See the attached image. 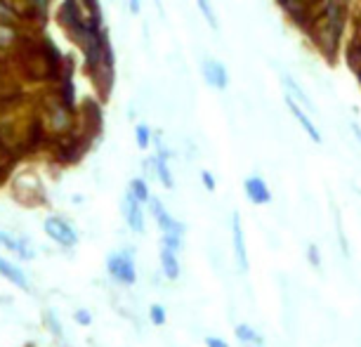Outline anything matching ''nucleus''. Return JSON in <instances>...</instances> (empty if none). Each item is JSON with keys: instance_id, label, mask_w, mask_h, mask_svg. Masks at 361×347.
<instances>
[{"instance_id": "1", "label": "nucleus", "mask_w": 361, "mask_h": 347, "mask_svg": "<svg viewBox=\"0 0 361 347\" xmlns=\"http://www.w3.org/2000/svg\"><path fill=\"white\" fill-rule=\"evenodd\" d=\"M343 26H345V0H331L329 8L314 19V26H312V38H314L319 50L331 62L336 59L340 36H343Z\"/></svg>"}, {"instance_id": "2", "label": "nucleus", "mask_w": 361, "mask_h": 347, "mask_svg": "<svg viewBox=\"0 0 361 347\" xmlns=\"http://www.w3.org/2000/svg\"><path fill=\"white\" fill-rule=\"evenodd\" d=\"M106 272L111 274L116 281L123 286H133L137 281V269H135V260L133 255L128 253H111L106 257Z\"/></svg>"}, {"instance_id": "16", "label": "nucleus", "mask_w": 361, "mask_h": 347, "mask_svg": "<svg viewBox=\"0 0 361 347\" xmlns=\"http://www.w3.org/2000/svg\"><path fill=\"white\" fill-rule=\"evenodd\" d=\"M130 192L135 194V199H137L140 203H149V201H152V196H149V187H147V182L142 180V178L130 182Z\"/></svg>"}, {"instance_id": "27", "label": "nucleus", "mask_w": 361, "mask_h": 347, "mask_svg": "<svg viewBox=\"0 0 361 347\" xmlns=\"http://www.w3.org/2000/svg\"><path fill=\"white\" fill-rule=\"evenodd\" d=\"M352 130H354V135H357V140L361 142V128H359V123H352Z\"/></svg>"}, {"instance_id": "19", "label": "nucleus", "mask_w": 361, "mask_h": 347, "mask_svg": "<svg viewBox=\"0 0 361 347\" xmlns=\"http://www.w3.org/2000/svg\"><path fill=\"white\" fill-rule=\"evenodd\" d=\"M149 319H152L154 326L166 324V310H163V305H152V308H149Z\"/></svg>"}, {"instance_id": "20", "label": "nucleus", "mask_w": 361, "mask_h": 347, "mask_svg": "<svg viewBox=\"0 0 361 347\" xmlns=\"http://www.w3.org/2000/svg\"><path fill=\"white\" fill-rule=\"evenodd\" d=\"M163 246L170 248V250H180L182 248V236H177V234H163Z\"/></svg>"}, {"instance_id": "18", "label": "nucleus", "mask_w": 361, "mask_h": 347, "mask_svg": "<svg viewBox=\"0 0 361 347\" xmlns=\"http://www.w3.org/2000/svg\"><path fill=\"white\" fill-rule=\"evenodd\" d=\"M43 322H45L47 329H52L54 336L62 338V324H59V319H57V315H54L52 310H47V312H45V315H43Z\"/></svg>"}, {"instance_id": "26", "label": "nucleus", "mask_w": 361, "mask_h": 347, "mask_svg": "<svg viewBox=\"0 0 361 347\" xmlns=\"http://www.w3.org/2000/svg\"><path fill=\"white\" fill-rule=\"evenodd\" d=\"M130 12H133V15H137V12H140V0H130Z\"/></svg>"}, {"instance_id": "21", "label": "nucleus", "mask_w": 361, "mask_h": 347, "mask_svg": "<svg viewBox=\"0 0 361 347\" xmlns=\"http://www.w3.org/2000/svg\"><path fill=\"white\" fill-rule=\"evenodd\" d=\"M135 135H137V147L140 149H147L149 147V128L147 126H137Z\"/></svg>"}, {"instance_id": "24", "label": "nucleus", "mask_w": 361, "mask_h": 347, "mask_svg": "<svg viewBox=\"0 0 361 347\" xmlns=\"http://www.w3.org/2000/svg\"><path fill=\"white\" fill-rule=\"evenodd\" d=\"M206 347H229V345H227V340H222L217 336H208L206 338Z\"/></svg>"}, {"instance_id": "12", "label": "nucleus", "mask_w": 361, "mask_h": 347, "mask_svg": "<svg viewBox=\"0 0 361 347\" xmlns=\"http://www.w3.org/2000/svg\"><path fill=\"white\" fill-rule=\"evenodd\" d=\"M283 85L288 87L290 97H295V99L300 102V104H305L307 109H314V111H317V104H314V102H312V99L307 97V92L302 90V85H300L298 80H293V78L288 76V73H283Z\"/></svg>"}, {"instance_id": "14", "label": "nucleus", "mask_w": 361, "mask_h": 347, "mask_svg": "<svg viewBox=\"0 0 361 347\" xmlns=\"http://www.w3.org/2000/svg\"><path fill=\"white\" fill-rule=\"evenodd\" d=\"M0 248H8V250H12V253H19V255H22V260H31V257H33V253L24 246L22 241L12 239V236L5 234V231H0Z\"/></svg>"}, {"instance_id": "25", "label": "nucleus", "mask_w": 361, "mask_h": 347, "mask_svg": "<svg viewBox=\"0 0 361 347\" xmlns=\"http://www.w3.org/2000/svg\"><path fill=\"white\" fill-rule=\"evenodd\" d=\"M201 180H203V185H206L208 192H213V189H215V180H213V175H210L208 170H203V173H201Z\"/></svg>"}, {"instance_id": "7", "label": "nucleus", "mask_w": 361, "mask_h": 347, "mask_svg": "<svg viewBox=\"0 0 361 347\" xmlns=\"http://www.w3.org/2000/svg\"><path fill=\"white\" fill-rule=\"evenodd\" d=\"M201 71H203V78H206L213 87H220V90L227 87V69H224L217 59L206 57V59H203V64H201Z\"/></svg>"}, {"instance_id": "5", "label": "nucleus", "mask_w": 361, "mask_h": 347, "mask_svg": "<svg viewBox=\"0 0 361 347\" xmlns=\"http://www.w3.org/2000/svg\"><path fill=\"white\" fill-rule=\"evenodd\" d=\"M123 215H126V222L135 234H142L145 231V213H142V203L135 199L133 192L126 194L123 199Z\"/></svg>"}, {"instance_id": "9", "label": "nucleus", "mask_w": 361, "mask_h": 347, "mask_svg": "<svg viewBox=\"0 0 361 347\" xmlns=\"http://www.w3.org/2000/svg\"><path fill=\"white\" fill-rule=\"evenodd\" d=\"M286 104H288V109H290V114H293V116H295V118H298V123H300V126H302V128H305V133H307V135H310V138H312V140H314V142H317V145H319V142H322V135H319V130H317V126H314V123H312V121H310V116H307V114H305V111H302V109H300V106L295 104V99H293V97H290V95H288V97H286Z\"/></svg>"}, {"instance_id": "30", "label": "nucleus", "mask_w": 361, "mask_h": 347, "mask_svg": "<svg viewBox=\"0 0 361 347\" xmlns=\"http://www.w3.org/2000/svg\"><path fill=\"white\" fill-rule=\"evenodd\" d=\"M90 3H94V0H90Z\"/></svg>"}, {"instance_id": "11", "label": "nucleus", "mask_w": 361, "mask_h": 347, "mask_svg": "<svg viewBox=\"0 0 361 347\" xmlns=\"http://www.w3.org/2000/svg\"><path fill=\"white\" fill-rule=\"evenodd\" d=\"M0 274H3L8 281H12L15 286H19L22 291H29V281H26V276H24V272L17 267V264H12L8 262L5 257H0Z\"/></svg>"}, {"instance_id": "28", "label": "nucleus", "mask_w": 361, "mask_h": 347, "mask_svg": "<svg viewBox=\"0 0 361 347\" xmlns=\"http://www.w3.org/2000/svg\"><path fill=\"white\" fill-rule=\"evenodd\" d=\"M154 3H156V8H159V12H161V15H163V8H161V0H154Z\"/></svg>"}, {"instance_id": "29", "label": "nucleus", "mask_w": 361, "mask_h": 347, "mask_svg": "<svg viewBox=\"0 0 361 347\" xmlns=\"http://www.w3.org/2000/svg\"><path fill=\"white\" fill-rule=\"evenodd\" d=\"M312 3H317V0H302V5H312Z\"/></svg>"}, {"instance_id": "3", "label": "nucleus", "mask_w": 361, "mask_h": 347, "mask_svg": "<svg viewBox=\"0 0 361 347\" xmlns=\"http://www.w3.org/2000/svg\"><path fill=\"white\" fill-rule=\"evenodd\" d=\"M43 229L54 243H59V246H64V248H73L78 243L76 229H73L66 220H62V217H57V215L47 217V220L43 222Z\"/></svg>"}, {"instance_id": "22", "label": "nucleus", "mask_w": 361, "mask_h": 347, "mask_svg": "<svg viewBox=\"0 0 361 347\" xmlns=\"http://www.w3.org/2000/svg\"><path fill=\"white\" fill-rule=\"evenodd\" d=\"M307 260H310V264H314V267H322V255H319V248L314 243L307 246Z\"/></svg>"}, {"instance_id": "17", "label": "nucleus", "mask_w": 361, "mask_h": 347, "mask_svg": "<svg viewBox=\"0 0 361 347\" xmlns=\"http://www.w3.org/2000/svg\"><path fill=\"white\" fill-rule=\"evenodd\" d=\"M196 3H199L201 15L208 19V24L213 26V29H217V17H215V10H213V5H210V0H196Z\"/></svg>"}, {"instance_id": "4", "label": "nucleus", "mask_w": 361, "mask_h": 347, "mask_svg": "<svg viewBox=\"0 0 361 347\" xmlns=\"http://www.w3.org/2000/svg\"><path fill=\"white\" fill-rule=\"evenodd\" d=\"M231 243H234L236 264L241 267V272H248V267H250V262H248V248H246V236H243L241 215H238V213L231 215Z\"/></svg>"}, {"instance_id": "6", "label": "nucleus", "mask_w": 361, "mask_h": 347, "mask_svg": "<svg viewBox=\"0 0 361 347\" xmlns=\"http://www.w3.org/2000/svg\"><path fill=\"white\" fill-rule=\"evenodd\" d=\"M149 203H152V213H154V217H156V222H159V227H161L163 234H177V236H185V224L177 222V220H173V217L168 215V210L163 208V203H161L159 199H152Z\"/></svg>"}, {"instance_id": "15", "label": "nucleus", "mask_w": 361, "mask_h": 347, "mask_svg": "<svg viewBox=\"0 0 361 347\" xmlns=\"http://www.w3.org/2000/svg\"><path fill=\"white\" fill-rule=\"evenodd\" d=\"M156 173H159L161 182H163V185H166L168 189H173V187H175L173 175H170V168H168V161H166V154H163V149L159 152V156H156Z\"/></svg>"}, {"instance_id": "13", "label": "nucleus", "mask_w": 361, "mask_h": 347, "mask_svg": "<svg viewBox=\"0 0 361 347\" xmlns=\"http://www.w3.org/2000/svg\"><path fill=\"white\" fill-rule=\"evenodd\" d=\"M236 338L241 340L243 345L262 347V336L253 329V326H248V324H238V326H236Z\"/></svg>"}, {"instance_id": "8", "label": "nucleus", "mask_w": 361, "mask_h": 347, "mask_svg": "<svg viewBox=\"0 0 361 347\" xmlns=\"http://www.w3.org/2000/svg\"><path fill=\"white\" fill-rule=\"evenodd\" d=\"M243 189H246V196L253 203H260V206H264V203H269L271 201V192H269V187H267V182H264L262 178H248L246 180V185H243Z\"/></svg>"}, {"instance_id": "10", "label": "nucleus", "mask_w": 361, "mask_h": 347, "mask_svg": "<svg viewBox=\"0 0 361 347\" xmlns=\"http://www.w3.org/2000/svg\"><path fill=\"white\" fill-rule=\"evenodd\" d=\"M161 269L170 281H177V279H180V260H177V253L166 246L161 248Z\"/></svg>"}, {"instance_id": "23", "label": "nucleus", "mask_w": 361, "mask_h": 347, "mask_svg": "<svg viewBox=\"0 0 361 347\" xmlns=\"http://www.w3.org/2000/svg\"><path fill=\"white\" fill-rule=\"evenodd\" d=\"M78 326H90L92 324V315L87 310H76V315H73Z\"/></svg>"}]
</instances>
